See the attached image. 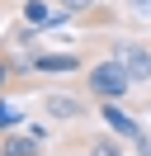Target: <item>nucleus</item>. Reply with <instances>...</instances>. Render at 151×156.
<instances>
[{
	"instance_id": "obj_1",
	"label": "nucleus",
	"mask_w": 151,
	"mask_h": 156,
	"mask_svg": "<svg viewBox=\"0 0 151 156\" xmlns=\"http://www.w3.org/2000/svg\"><path fill=\"white\" fill-rule=\"evenodd\" d=\"M80 90L90 99H113V104H123V99L132 95V76H128V66H123L118 57H113V52H99V57H90L85 62V71H80Z\"/></svg>"
},
{
	"instance_id": "obj_2",
	"label": "nucleus",
	"mask_w": 151,
	"mask_h": 156,
	"mask_svg": "<svg viewBox=\"0 0 151 156\" xmlns=\"http://www.w3.org/2000/svg\"><path fill=\"white\" fill-rule=\"evenodd\" d=\"M104 52H113L128 66V76H132L137 90H151V38H109Z\"/></svg>"
},
{
	"instance_id": "obj_3",
	"label": "nucleus",
	"mask_w": 151,
	"mask_h": 156,
	"mask_svg": "<svg viewBox=\"0 0 151 156\" xmlns=\"http://www.w3.org/2000/svg\"><path fill=\"white\" fill-rule=\"evenodd\" d=\"M38 114H47L52 123H85L94 114L85 95H71V90H43L38 95Z\"/></svg>"
},
{
	"instance_id": "obj_4",
	"label": "nucleus",
	"mask_w": 151,
	"mask_h": 156,
	"mask_svg": "<svg viewBox=\"0 0 151 156\" xmlns=\"http://www.w3.org/2000/svg\"><path fill=\"white\" fill-rule=\"evenodd\" d=\"M85 62L90 57H80V52H28V71H33V76H61V71H85Z\"/></svg>"
},
{
	"instance_id": "obj_5",
	"label": "nucleus",
	"mask_w": 151,
	"mask_h": 156,
	"mask_svg": "<svg viewBox=\"0 0 151 156\" xmlns=\"http://www.w3.org/2000/svg\"><path fill=\"white\" fill-rule=\"evenodd\" d=\"M94 118H99V123L109 128L113 137H123V142H137V137L146 133V128H142L137 118H132V109H123V104H113V99H104V104L94 109Z\"/></svg>"
},
{
	"instance_id": "obj_6",
	"label": "nucleus",
	"mask_w": 151,
	"mask_h": 156,
	"mask_svg": "<svg viewBox=\"0 0 151 156\" xmlns=\"http://www.w3.org/2000/svg\"><path fill=\"white\" fill-rule=\"evenodd\" d=\"M80 156H128V142L113 137L109 128H99V133L80 137Z\"/></svg>"
},
{
	"instance_id": "obj_7",
	"label": "nucleus",
	"mask_w": 151,
	"mask_h": 156,
	"mask_svg": "<svg viewBox=\"0 0 151 156\" xmlns=\"http://www.w3.org/2000/svg\"><path fill=\"white\" fill-rule=\"evenodd\" d=\"M0 156H43V137H33V133H0Z\"/></svg>"
},
{
	"instance_id": "obj_8",
	"label": "nucleus",
	"mask_w": 151,
	"mask_h": 156,
	"mask_svg": "<svg viewBox=\"0 0 151 156\" xmlns=\"http://www.w3.org/2000/svg\"><path fill=\"white\" fill-rule=\"evenodd\" d=\"M19 76H24V71L9 62V52H5V48H0V99H5L9 90H28V85L38 90V76H28V80H19Z\"/></svg>"
},
{
	"instance_id": "obj_9",
	"label": "nucleus",
	"mask_w": 151,
	"mask_h": 156,
	"mask_svg": "<svg viewBox=\"0 0 151 156\" xmlns=\"http://www.w3.org/2000/svg\"><path fill=\"white\" fill-rule=\"evenodd\" d=\"M47 19H52L47 14V0H24V24L28 29H47Z\"/></svg>"
},
{
	"instance_id": "obj_10",
	"label": "nucleus",
	"mask_w": 151,
	"mask_h": 156,
	"mask_svg": "<svg viewBox=\"0 0 151 156\" xmlns=\"http://www.w3.org/2000/svg\"><path fill=\"white\" fill-rule=\"evenodd\" d=\"M19 123H24V114H19V109L9 104V99H0V133H14Z\"/></svg>"
},
{
	"instance_id": "obj_11",
	"label": "nucleus",
	"mask_w": 151,
	"mask_h": 156,
	"mask_svg": "<svg viewBox=\"0 0 151 156\" xmlns=\"http://www.w3.org/2000/svg\"><path fill=\"white\" fill-rule=\"evenodd\" d=\"M128 19L142 24V29H151V0H128Z\"/></svg>"
},
{
	"instance_id": "obj_12",
	"label": "nucleus",
	"mask_w": 151,
	"mask_h": 156,
	"mask_svg": "<svg viewBox=\"0 0 151 156\" xmlns=\"http://www.w3.org/2000/svg\"><path fill=\"white\" fill-rule=\"evenodd\" d=\"M57 10H66V14H90V10H99V0H52Z\"/></svg>"
}]
</instances>
